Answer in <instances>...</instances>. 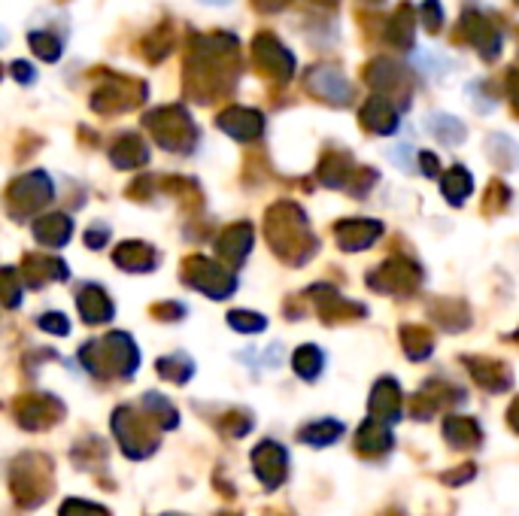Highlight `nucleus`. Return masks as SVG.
<instances>
[{
  "instance_id": "f257e3e1",
  "label": "nucleus",
  "mask_w": 519,
  "mask_h": 516,
  "mask_svg": "<svg viewBox=\"0 0 519 516\" xmlns=\"http://www.w3.org/2000/svg\"><path fill=\"white\" fill-rule=\"evenodd\" d=\"M237 74H241V43L234 34L213 31V34H191L186 67V92L195 101H213L219 94L234 92Z\"/></svg>"
},
{
  "instance_id": "f03ea898",
  "label": "nucleus",
  "mask_w": 519,
  "mask_h": 516,
  "mask_svg": "<svg viewBox=\"0 0 519 516\" xmlns=\"http://www.w3.org/2000/svg\"><path fill=\"white\" fill-rule=\"evenodd\" d=\"M101 79L103 83L92 94V107L98 109V113L113 116V113H119V109L140 107L149 94L146 83H140V79L116 76V74H110V70H101Z\"/></svg>"
},
{
  "instance_id": "7ed1b4c3",
  "label": "nucleus",
  "mask_w": 519,
  "mask_h": 516,
  "mask_svg": "<svg viewBox=\"0 0 519 516\" xmlns=\"http://www.w3.org/2000/svg\"><path fill=\"white\" fill-rule=\"evenodd\" d=\"M456 37H459V43H468L483 61H495L501 55V49H505L501 28L495 25L492 15H486L480 10H462Z\"/></svg>"
},
{
  "instance_id": "20e7f679",
  "label": "nucleus",
  "mask_w": 519,
  "mask_h": 516,
  "mask_svg": "<svg viewBox=\"0 0 519 516\" xmlns=\"http://www.w3.org/2000/svg\"><path fill=\"white\" fill-rule=\"evenodd\" d=\"M146 128L155 134L158 143L164 149H177V153H189L198 140V131L191 125L189 113L182 107H162V109H153L146 118Z\"/></svg>"
},
{
  "instance_id": "39448f33",
  "label": "nucleus",
  "mask_w": 519,
  "mask_h": 516,
  "mask_svg": "<svg viewBox=\"0 0 519 516\" xmlns=\"http://www.w3.org/2000/svg\"><path fill=\"white\" fill-rule=\"evenodd\" d=\"M252 61L259 65V70L277 83H289L295 74V55L292 49H286L279 43L277 34H268V31H259L252 37Z\"/></svg>"
},
{
  "instance_id": "423d86ee",
  "label": "nucleus",
  "mask_w": 519,
  "mask_h": 516,
  "mask_svg": "<svg viewBox=\"0 0 519 516\" xmlns=\"http://www.w3.org/2000/svg\"><path fill=\"white\" fill-rule=\"evenodd\" d=\"M362 76H365V83L371 85V89L395 94L401 107L410 103V70H407L401 61L374 58V61H367V65H365Z\"/></svg>"
},
{
  "instance_id": "0eeeda50",
  "label": "nucleus",
  "mask_w": 519,
  "mask_h": 516,
  "mask_svg": "<svg viewBox=\"0 0 519 516\" xmlns=\"http://www.w3.org/2000/svg\"><path fill=\"white\" fill-rule=\"evenodd\" d=\"M304 85L310 94H316L325 103H334V107H347L353 101V85L338 65H313L304 74Z\"/></svg>"
},
{
  "instance_id": "6e6552de",
  "label": "nucleus",
  "mask_w": 519,
  "mask_h": 516,
  "mask_svg": "<svg viewBox=\"0 0 519 516\" xmlns=\"http://www.w3.org/2000/svg\"><path fill=\"white\" fill-rule=\"evenodd\" d=\"M216 125L225 134H231L234 140H255L265 131V116L246 107H231L225 113L216 116Z\"/></svg>"
},
{
  "instance_id": "1a4fd4ad",
  "label": "nucleus",
  "mask_w": 519,
  "mask_h": 516,
  "mask_svg": "<svg viewBox=\"0 0 519 516\" xmlns=\"http://www.w3.org/2000/svg\"><path fill=\"white\" fill-rule=\"evenodd\" d=\"M417 15L419 10H413L410 0H401L386 22V34H383L386 43L395 46V49H413V39H417Z\"/></svg>"
},
{
  "instance_id": "9d476101",
  "label": "nucleus",
  "mask_w": 519,
  "mask_h": 516,
  "mask_svg": "<svg viewBox=\"0 0 519 516\" xmlns=\"http://www.w3.org/2000/svg\"><path fill=\"white\" fill-rule=\"evenodd\" d=\"M362 125L377 134H392L398 128V109L392 107V101L374 94L362 107Z\"/></svg>"
},
{
  "instance_id": "9b49d317",
  "label": "nucleus",
  "mask_w": 519,
  "mask_h": 516,
  "mask_svg": "<svg viewBox=\"0 0 519 516\" xmlns=\"http://www.w3.org/2000/svg\"><path fill=\"white\" fill-rule=\"evenodd\" d=\"M140 52L146 55V61H153V65L164 61L167 55L173 52V25L171 22H162V25H155L153 31H149L140 43Z\"/></svg>"
},
{
  "instance_id": "f8f14e48",
  "label": "nucleus",
  "mask_w": 519,
  "mask_h": 516,
  "mask_svg": "<svg viewBox=\"0 0 519 516\" xmlns=\"http://www.w3.org/2000/svg\"><path fill=\"white\" fill-rule=\"evenodd\" d=\"M28 46L40 61H49V65H55V61L61 58V52H64V43L55 34H49V31H31Z\"/></svg>"
},
{
  "instance_id": "ddd939ff",
  "label": "nucleus",
  "mask_w": 519,
  "mask_h": 516,
  "mask_svg": "<svg viewBox=\"0 0 519 516\" xmlns=\"http://www.w3.org/2000/svg\"><path fill=\"white\" fill-rule=\"evenodd\" d=\"M146 146H143L140 137H134V134H125L122 140L113 146V162L119 164V168H134V164L146 162Z\"/></svg>"
},
{
  "instance_id": "4468645a",
  "label": "nucleus",
  "mask_w": 519,
  "mask_h": 516,
  "mask_svg": "<svg viewBox=\"0 0 519 516\" xmlns=\"http://www.w3.org/2000/svg\"><path fill=\"white\" fill-rule=\"evenodd\" d=\"M428 131L431 134H437L444 143H462L465 140V125L459 122V118H453V116H446V113H435V116H428Z\"/></svg>"
},
{
  "instance_id": "2eb2a0df",
  "label": "nucleus",
  "mask_w": 519,
  "mask_h": 516,
  "mask_svg": "<svg viewBox=\"0 0 519 516\" xmlns=\"http://www.w3.org/2000/svg\"><path fill=\"white\" fill-rule=\"evenodd\" d=\"M419 19H422V25H426L428 34H437V31L444 28V4L441 0H422Z\"/></svg>"
},
{
  "instance_id": "dca6fc26",
  "label": "nucleus",
  "mask_w": 519,
  "mask_h": 516,
  "mask_svg": "<svg viewBox=\"0 0 519 516\" xmlns=\"http://www.w3.org/2000/svg\"><path fill=\"white\" fill-rule=\"evenodd\" d=\"M444 188H446V195H450V201H462V197L468 195V188H471L468 171L465 168H453L450 173H446Z\"/></svg>"
},
{
  "instance_id": "f3484780",
  "label": "nucleus",
  "mask_w": 519,
  "mask_h": 516,
  "mask_svg": "<svg viewBox=\"0 0 519 516\" xmlns=\"http://www.w3.org/2000/svg\"><path fill=\"white\" fill-rule=\"evenodd\" d=\"M13 70V76H15V83H22V85H31L37 79V70L28 65V61H13L10 65Z\"/></svg>"
},
{
  "instance_id": "a211bd4d",
  "label": "nucleus",
  "mask_w": 519,
  "mask_h": 516,
  "mask_svg": "<svg viewBox=\"0 0 519 516\" xmlns=\"http://www.w3.org/2000/svg\"><path fill=\"white\" fill-rule=\"evenodd\" d=\"M289 4H292V0H252V6H255V10H259V13H265V15L283 13Z\"/></svg>"
},
{
  "instance_id": "6ab92c4d",
  "label": "nucleus",
  "mask_w": 519,
  "mask_h": 516,
  "mask_svg": "<svg viewBox=\"0 0 519 516\" xmlns=\"http://www.w3.org/2000/svg\"><path fill=\"white\" fill-rule=\"evenodd\" d=\"M507 92H510V103H514V109L519 113V70H510V76H507Z\"/></svg>"
},
{
  "instance_id": "aec40b11",
  "label": "nucleus",
  "mask_w": 519,
  "mask_h": 516,
  "mask_svg": "<svg viewBox=\"0 0 519 516\" xmlns=\"http://www.w3.org/2000/svg\"><path fill=\"white\" fill-rule=\"evenodd\" d=\"M204 4H210V6H225V4H231V0H204Z\"/></svg>"
},
{
  "instance_id": "412c9836",
  "label": "nucleus",
  "mask_w": 519,
  "mask_h": 516,
  "mask_svg": "<svg viewBox=\"0 0 519 516\" xmlns=\"http://www.w3.org/2000/svg\"><path fill=\"white\" fill-rule=\"evenodd\" d=\"M313 4H325V6H338V0H313Z\"/></svg>"
},
{
  "instance_id": "4be33fe9",
  "label": "nucleus",
  "mask_w": 519,
  "mask_h": 516,
  "mask_svg": "<svg viewBox=\"0 0 519 516\" xmlns=\"http://www.w3.org/2000/svg\"><path fill=\"white\" fill-rule=\"evenodd\" d=\"M367 4H380V0H367Z\"/></svg>"
},
{
  "instance_id": "5701e85b",
  "label": "nucleus",
  "mask_w": 519,
  "mask_h": 516,
  "mask_svg": "<svg viewBox=\"0 0 519 516\" xmlns=\"http://www.w3.org/2000/svg\"><path fill=\"white\" fill-rule=\"evenodd\" d=\"M516 4H519V0H516Z\"/></svg>"
}]
</instances>
